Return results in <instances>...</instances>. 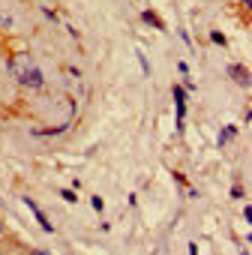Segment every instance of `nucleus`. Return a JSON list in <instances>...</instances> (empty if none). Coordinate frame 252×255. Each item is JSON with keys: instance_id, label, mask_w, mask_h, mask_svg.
Returning <instances> with one entry per match:
<instances>
[{"instance_id": "nucleus-7", "label": "nucleus", "mask_w": 252, "mask_h": 255, "mask_svg": "<svg viewBox=\"0 0 252 255\" xmlns=\"http://www.w3.org/2000/svg\"><path fill=\"white\" fill-rule=\"evenodd\" d=\"M210 39H213L216 45H225V36H222V33H210Z\"/></svg>"}, {"instance_id": "nucleus-9", "label": "nucleus", "mask_w": 252, "mask_h": 255, "mask_svg": "<svg viewBox=\"0 0 252 255\" xmlns=\"http://www.w3.org/2000/svg\"><path fill=\"white\" fill-rule=\"evenodd\" d=\"M237 3H243V6H249V0H237Z\"/></svg>"}, {"instance_id": "nucleus-10", "label": "nucleus", "mask_w": 252, "mask_h": 255, "mask_svg": "<svg viewBox=\"0 0 252 255\" xmlns=\"http://www.w3.org/2000/svg\"><path fill=\"white\" fill-rule=\"evenodd\" d=\"M0 234H3V222H0Z\"/></svg>"}, {"instance_id": "nucleus-1", "label": "nucleus", "mask_w": 252, "mask_h": 255, "mask_svg": "<svg viewBox=\"0 0 252 255\" xmlns=\"http://www.w3.org/2000/svg\"><path fill=\"white\" fill-rule=\"evenodd\" d=\"M9 72H12V78L21 84V87H30V90H39L42 87V72H39V66L33 63V57L30 54H12L9 57Z\"/></svg>"}, {"instance_id": "nucleus-4", "label": "nucleus", "mask_w": 252, "mask_h": 255, "mask_svg": "<svg viewBox=\"0 0 252 255\" xmlns=\"http://www.w3.org/2000/svg\"><path fill=\"white\" fill-rule=\"evenodd\" d=\"M24 204H27V207H30V210H33V216H36V222H39V225H42V228H45V231H54V225H51V222H48V219H45V213H42V210H39V207H36V201H33V198H24Z\"/></svg>"}, {"instance_id": "nucleus-8", "label": "nucleus", "mask_w": 252, "mask_h": 255, "mask_svg": "<svg viewBox=\"0 0 252 255\" xmlns=\"http://www.w3.org/2000/svg\"><path fill=\"white\" fill-rule=\"evenodd\" d=\"M30 255H48V252H45V249H33Z\"/></svg>"}, {"instance_id": "nucleus-2", "label": "nucleus", "mask_w": 252, "mask_h": 255, "mask_svg": "<svg viewBox=\"0 0 252 255\" xmlns=\"http://www.w3.org/2000/svg\"><path fill=\"white\" fill-rule=\"evenodd\" d=\"M174 102H177V132H183V117H186V93L174 87Z\"/></svg>"}, {"instance_id": "nucleus-3", "label": "nucleus", "mask_w": 252, "mask_h": 255, "mask_svg": "<svg viewBox=\"0 0 252 255\" xmlns=\"http://www.w3.org/2000/svg\"><path fill=\"white\" fill-rule=\"evenodd\" d=\"M228 75L240 84V87H249V72H246V66H240V63H234V66H228Z\"/></svg>"}, {"instance_id": "nucleus-5", "label": "nucleus", "mask_w": 252, "mask_h": 255, "mask_svg": "<svg viewBox=\"0 0 252 255\" xmlns=\"http://www.w3.org/2000/svg\"><path fill=\"white\" fill-rule=\"evenodd\" d=\"M234 135H237V129H234V126H225V129L219 132V147H225V144H228Z\"/></svg>"}, {"instance_id": "nucleus-6", "label": "nucleus", "mask_w": 252, "mask_h": 255, "mask_svg": "<svg viewBox=\"0 0 252 255\" xmlns=\"http://www.w3.org/2000/svg\"><path fill=\"white\" fill-rule=\"evenodd\" d=\"M141 18H144V21H147L150 27H156V30H162V21H159V15H153L150 9H147V12H141Z\"/></svg>"}]
</instances>
